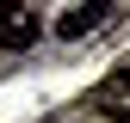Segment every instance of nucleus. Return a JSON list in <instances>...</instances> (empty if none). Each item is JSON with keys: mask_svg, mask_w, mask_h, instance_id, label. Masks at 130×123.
Segmentation results:
<instances>
[{"mask_svg": "<svg viewBox=\"0 0 130 123\" xmlns=\"http://www.w3.org/2000/svg\"><path fill=\"white\" fill-rule=\"evenodd\" d=\"M111 19H118V0H80V6H68V12H62V19H56V37H93V31H105Z\"/></svg>", "mask_w": 130, "mask_h": 123, "instance_id": "nucleus-1", "label": "nucleus"}, {"mask_svg": "<svg viewBox=\"0 0 130 123\" xmlns=\"http://www.w3.org/2000/svg\"><path fill=\"white\" fill-rule=\"evenodd\" d=\"M93 111H99V117H118V123H130V61H124V68H111L105 74V80L99 86H93Z\"/></svg>", "mask_w": 130, "mask_h": 123, "instance_id": "nucleus-2", "label": "nucleus"}, {"mask_svg": "<svg viewBox=\"0 0 130 123\" xmlns=\"http://www.w3.org/2000/svg\"><path fill=\"white\" fill-rule=\"evenodd\" d=\"M31 37H37V12L25 0H0V43L6 49H25Z\"/></svg>", "mask_w": 130, "mask_h": 123, "instance_id": "nucleus-3", "label": "nucleus"}]
</instances>
